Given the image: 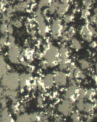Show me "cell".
Listing matches in <instances>:
<instances>
[{
	"instance_id": "obj_15",
	"label": "cell",
	"mask_w": 97,
	"mask_h": 122,
	"mask_svg": "<svg viewBox=\"0 0 97 122\" xmlns=\"http://www.w3.org/2000/svg\"><path fill=\"white\" fill-rule=\"evenodd\" d=\"M92 78L95 81V83L97 84V75H92Z\"/></svg>"
},
{
	"instance_id": "obj_4",
	"label": "cell",
	"mask_w": 97,
	"mask_h": 122,
	"mask_svg": "<svg viewBox=\"0 0 97 122\" xmlns=\"http://www.w3.org/2000/svg\"><path fill=\"white\" fill-rule=\"evenodd\" d=\"M94 108L93 104L89 102H87L85 103L84 108L83 112L87 114L92 115L93 112Z\"/></svg>"
},
{
	"instance_id": "obj_8",
	"label": "cell",
	"mask_w": 97,
	"mask_h": 122,
	"mask_svg": "<svg viewBox=\"0 0 97 122\" xmlns=\"http://www.w3.org/2000/svg\"><path fill=\"white\" fill-rule=\"evenodd\" d=\"M95 94V91L93 88H90L86 90V98L90 101H93V97Z\"/></svg>"
},
{
	"instance_id": "obj_12",
	"label": "cell",
	"mask_w": 97,
	"mask_h": 122,
	"mask_svg": "<svg viewBox=\"0 0 97 122\" xmlns=\"http://www.w3.org/2000/svg\"><path fill=\"white\" fill-rule=\"evenodd\" d=\"M28 67L27 71H28V73L30 74L34 71V69L33 66H29Z\"/></svg>"
},
{
	"instance_id": "obj_11",
	"label": "cell",
	"mask_w": 97,
	"mask_h": 122,
	"mask_svg": "<svg viewBox=\"0 0 97 122\" xmlns=\"http://www.w3.org/2000/svg\"><path fill=\"white\" fill-rule=\"evenodd\" d=\"M37 101L38 105L40 107H42L43 105V99L41 96H39L37 97Z\"/></svg>"
},
{
	"instance_id": "obj_13",
	"label": "cell",
	"mask_w": 97,
	"mask_h": 122,
	"mask_svg": "<svg viewBox=\"0 0 97 122\" xmlns=\"http://www.w3.org/2000/svg\"><path fill=\"white\" fill-rule=\"evenodd\" d=\"M89 46L92 48H96L97 46V43L95 42H93L91 43L89 45Z\"/></svg>"
},
{
	"instance_id": "obj_16",
	"label": "cell",
	"mask_w": 97,
	"mask_h": 122,
	"mask_svg": "<svg viewBox=\"0 0 97 122\" xmlns=\"http://www.w3.org/2000/svg\"><path fill=\"white\" fill-rule=\"evenodd\" d=\"M95 70H96V72L97 73V63H96L95 64Z\"/></svg>"
},
{
	"instance_id": "obj_7",
	"label": "cell",
	"mask_w": 97,
	"mask_h": 122,
	"mask_svg": "<svg viewBox=\"0 0 97 122\" xmlns=\"http://www.w3.org/2000/svg\"><path fill=\"white\" fill-rule=\"evenodd\" d=\"M76 102V107L77 110L80 113L83 112L84 108V99H80L77 100Z\"/></svg>"
},
{
	"instance_id": "obj_3",
	"label": "cell",
	"mask_w": 97,
	"mask_h": 122,
	"mask_svg": "<svg viewBox=\"0 0 97 122\" xmlns=\"http://www.w3.org/2000/svg\"><path fill=\"white\" fill-rule=\"evenodd\" d=\"M42 81L46 89H51L55 85L54 74H47L43 76Z\"/></svg>"
},
{
	"instance_id": "obj_14",
	"label": "cell",
	"mask_w": 97,
	"mask_h": 122,
	"mask_svg": "<svg viewBox=\"0 0 97 122\" xmlns=\"http://www.w3.org/2000/svg\"><path fill=\"white\" fill-rule=\"evenodd\" d=\"M93 105L94 109L97 110V98L93 100Z\"/></svg>"
},
{
	"instance_id": "obj_2",
	"label": "cell",
	"mask_w": 97,
	"mask_h": 122,
	"mask_svg": "<svg viewBox=\"0 0 97 122\" xmlns=\"http://www.w3.org/2000/svg\"><path fill=\"white\" fill-rule=\"evenodd\" d=\"M55 85L58 88L66 86L67 85V74L63 71H58L54 74Z\"/></svg>"
},
{
	"instance_id": "obj_6",
	"label": "cell",
	"mask_w": 97,
	"mask_h": 122,
	"mask_svg": "<svg viewBox=\"0 0 97 122\" xmlns=\"http://www.w3.org/2000/svg\"><path fill=\"white\" fill-rule=\"evenodd\" d=\"M76 67V66L75 63L74 62H72L69 64L67 68L68 72V73L67 74L68 76V78H69L70 79L74 78V74Z\"/></svg>"
},
{
	"instance_id": "obj_10",
	"label": "cell",
	"mask_w": 97,
	"mask_h": 122,
	"mask_svg": "<svg viewBox=\"0 0 97 122\" xmlns=\"http://www.w3.org/2000/svg\"><path fill=\"white\" fill-rule=\"evenodd\" d=\"M71 47L77 51H79L81 49L82 46L79 41L74 40L72 45Z\"/></svg>"
},
{
	"instance_id": "obj_5",
	"label": "cell",
	"mask_w": 97,
	"mask_h": 122,
	"mask_svg": "<svg viewBox=\"0 0 97 122\" xmlns=\"http://www.w3.org/2000/svg\"><path fill=\"white\" fill-rule=\"evenodd\" d=\"M86 90L83 87L78 88L76 95V100L80 99H84L86 98Z\"/></svg>"
},
{
	"instance_id": "obj_1",
	"label": "cell",
	"mask_w": 97,
	"mask_h": 122,
	"mask_svg": "<svg viewBox=\"0 0 97 122\" xmlns=\"http://www.w3.org/2000/svg\"><path fill=\"white\" fill-rule=\"evenodd\" d=\"M74 104L69 100L64 99L58 106L57 111L63 115L67 117L74 111Z\"/></svg>"
},
{
	"instance_id": "obj_9",
	"label": "cell",
	"mask_w": 97,
	"mask_h": 122,
	"mask_svg": "<svg viewBox=\"0 0 97 122\" xmlns=\"http://www.w3.org/2000/svg\"><path fill=\"white\" fill-rule=\"evenodd\" d=\"M79 62L80 64L81 69L82 70L88 69L90 67L89 62L85 59H80L79 61Z\"/></svg>"
}]
</instances>
